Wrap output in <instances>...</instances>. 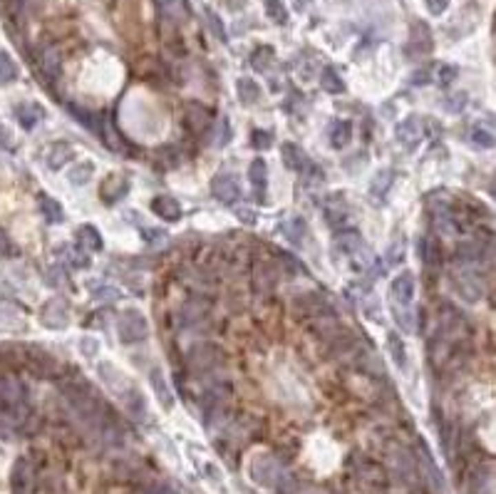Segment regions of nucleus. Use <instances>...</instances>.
<instances>
[{
	"mask_svg": "<svg viewBox=\"0 0 496 494\" xmlns=\"http://www.w3.org/2000/svg\"><path fill=\"white\" fill-rule=\"evenodd\" d=\"M248 472H251V480H254L256 484H260V487L280 489L285 482L283 467H280L278 460L273 457V455H268V452L256 455V457L251 460V464H248Z\"/></svg>",
	"mask_w": 496,
	"mask_h": 494,
	"instance_id": "1",
	"label": "nucleus"
},
{
	"mask_svg": "<svg viewBox=\"0 0 496 494\" xmlns=\"http://www.w3.org/2000/svg\"><path fill=\"white\" fill-rule=\"evenodd\" d=\"M117 335L124 346L142 343V340L149 335V321L142 315V310H136V308L124 310L117 321Z\"/></svg>",
	"mask_w": 496,
	"mask_h": 494,
	"instance_id": "2",
	"label": "nucleus"
},
{
	"mask_svg": "<svg viewBox=\"0 0 496 494\" xmlns=\"http://www.w3.org/2000/svg\"><path fill=\"white\" fill-rule=\"evenodd\" d=\"M387 462H390L392 472H395L404 484H415L417 477H420V464L412 457V452L404 450V447H390L387 452Z\"/></svg>",
	"mask_w": 496,
	"mask_h": 494,
	"instance_id": "3",
	"label": "nucleus"
},
{
	"mask_svg": "<svg viewBox=\"0 0 496 494\" xmlns=\"http://www.w3.org/2000/svg\"><path fill=\"white\" fill-rule=\"evenodd\" d=\"M70 318H72V313H70V303L60 296L45 301L43 308H40V323H43L45 328H50V330H62V328H68Z\"/></svg>",
	"mask_w": 496,
	"mask_h": 494,
	"instance_id": "4",
	"label": "nucleus"
},
{
	"mask_svg": "<svg viewBox=\"0 0 496 494\" xmlns=\"http://www.w3.org/2000/svg\"><path fill=\"white\" fill-rule=\"evenodd\" d=\"M25 397L28 390L15 377H0V408H6V413H20L25 410Z\"/></svg>",
	"mask_w": 496,
	"mask_h": 494,
	"instance_id": "5",
	"label": "nucleus"
},
{
	"mask_svg": "<svg viewBox=\"0 0 496 494\" xmlns=\"http://www.w3.org/2000/svg\"><path fill=\"white\" fill-rule=\"evenodd\" d=\"M10 487L12 494H32L35 487V467L28 457H18L10 472Z\"/></svg>",
	"mask_w": 496,
	"mask_h": 494,
	"instance_id": "6",
	"label": "nucleus"
},
{
	"mask_svg": "<svg viewBox=\"0 0 496 494\" xmlns=\"http://www.w3.org/2000/svg\"><path fill=\"white\" fill-rule=\"evenodd\" d=\"M452 284H454V288H457L459 296L469 303H477L479 298L484 296V281L474 271H454Z\"/></svg>",
	"mask_w": 496,
	"mask_h": 494,
	"instance_id": "7",
	"label": "nucleus"
},
{
	"mask_svg": "<svg viewBox=\"0 0 496 494\" xmlns=\"http://www.w3.org/2000/svg\"><path fill=\"white\" fill-rule=\"evenodd\" d=\"M211 194H214L216 201L231 206L241 197V186H238V181H236L231 174H216V177L211 179Z\"/></svg>",
	"mask_w": 496,
	"mask_h": 494,
	"instance_id": "8",
	"label": "nucleus"
},
{
	"mask_svg": "<svg viewBox=\"0 0 496 494\" xmlns=\"http://www.w3.org/2000/svg\"><path fill=\"white\" fill-rule=\"evenodd\" d=\"M130 177H124V174H110L102 186H99V199L105 201V204H117L119 199H124L130 194Z\"/></svg>",
	"mask_w": 496,
	"mask_h": 494,
	"instance_id": "9",
	"label": "nucleus"
},
{
	"mask_svg": "<svg viewBox=\"0 0 496 494\" xmlns=\"http://www.w3.org/2000/svg\"><path fill=\"white\" fill-rule=\"evenodd\" d=\"M395 137H397V142L402 144L404 149H409V152L417 149V144L422 142V119L417 117V115L404 117L402 122L397 124Z\"/></svg>",
	"mask_w": 496,
	"mask_h": 494,
	"instance_id": "10",
	"label": "nucleus"
},
{
	"mask_svg": "<svg viewBox=\"0 0 496 494\" xmlns=\"http://www.w3.org/2000/svg\"><path fill=\"white\" fill-rule=\"evenodd\" d=\"M99 377H102V383L107 385V390H112L114 395H119V397H124L130 390H134V385L127 380V375H122V370H117L112 363H99Z\"/></svg>",
	"mask_w": 496,
	"mask_h": 494,
	"instance_id": "11",
	"label": "nucleus"
},
{
	"mask_svg": "<svg viewBox=\"0 0 496 494\" xmlns=\"http://www.w3.org/2000/svg\"><path fill=\"white\" fill-rule=\"evenodd\" d=\"M407 50L409 55H427V52H432V32H429L427 23H422V20L412 23Z\"/></svg>",
	"mask_w": 496,
	"mask_h": 494,
	"instance_id": "12",
	"label": "nucleus"
},
{
	"mask_svg": "<svg viewBox=\"0 0 496 494\" xmlns=\"http://www.w3.org/2000/svg\"><path fill=\"white\" fill-rule=\"evenodd\" d=\"M390 298L395 306H409L412 303V298H415V278H412V273L404 271L392 281Z\"/></svg>",
	"mask_w": 496,
	"mask_h": 494,
	"instance_id": "13",
	"label": "nucleus"
},
{
	"mask_svg": "<svg viewBox=\"0 0 496 494\" xmlns=\"http://www.w3.org/2000/svg\"><path fill=\"white\" fill-rule=\"evenodd\" d=\"M248 179H251V186H254L256 199L258 201H266V189H268V164L260 157H256L248 167Z\"/></svg>",
	"mask_w": 496,
	"mask_h": 494,
	"instance_id": "14",
	"label": "nucleus"
},
{
	"mask_svg": "<svg viewBox=\"0 0 496 494\" xmlns=\"http://www.w3.org/2000/svg\"><path fill=\"white\" fill-rule=\"evenodd\" d=\"M152 211H154L156 217L164 219V221H179L181 219V204L176 201L174 197H169V194H161V197H154L152 199Z\"/></svg>",
	"mask_w": 496,
	"mask_h": 494,
	"instance_id": "15",
	"label": "nucleus"
},
{
	"mask_svg": "<svg viewBox=\"0 0 496 494\" xmlns=\"http://www.w3.org/2000/svg\"><path fill=\"white\" fill-rule=\"evenodd\" d=\"M149 383H152V388H154V395H156V400H159L161 408H164V410H172V408H174L172 388H169L167 377H164V373H161L159 368H154V370L149 373Z\"/></svg>",
	"mask_w": 496,
	"mask_h": 494,
	"instance_id": "16",
	"label": "nucleus"
},
{
	"mask_svg": "<svg viewBox=\"0 0 496 494\" xmlns=\"http://www.w3.org/2000/svg\"><path fill=\"white\" fill-rule=\"evenodd\" d=\"M280 159H283V164L291 169V172H298V174L303 172L305 164H308V161H305L303 149L298 147L296 142H283V144H280Z\"/></svg>",
	"mask_w": 496,
	"mask_h": 494,
	"instance_id": "17",
	"label": "nucleus"
},
{
	"mask_svg": "<svg viewBox=\"0 0 496 494\" xmlns=\"http://www.w3.org/2000/svg\"><path fill=\"white\" fill-rule=\"evenodd\" d=\"M72 159H74V149H72V144H68V142H55L48 149V167L50 169L68 167Z\"/></svg>",
	"mask_w": 496,
	"mask_h": 494,
	"instance_id": "18",
	"label": "nucleus"
},
{
	"mask_svg": "<svg viewBox=\"0 0 496 494\" xmlns=\"http://www.w3.org/2000/svg\"><path fill=\"white\" fill-rule=\"evenodd\" d=\"M77 244H80V248L82 251H90V253H94V251H102L105 248V241H102V234H99L97 229H94L92 224H85V226H80L77 229Z\"/></svg>",
	"mask_w": 496,
	"mask_h": 494,
	"instance_id": "19",
	"label": "nucleus"
},
{
	"mask_svg": "<svg viewBox=\"0 0 496 494\" xmlns=\"http://www.w3.org/2000/svg\"><path fill=\"white\" fill-rule=\"evenodd\" d=\"M420 259L427 266H440L442 264V244L437 236H424L420 241Z\"/></svg>",
	"mask_w": 496,
	"mask_h": 494,
	"instance_id": "20",
	"label": "nucleus"
},
{
	"mask_svg": "<svg viewBox=\"0 0 496 494\" xmlns=\"http://www.w3.org/2000/svg\"><path fill=\"white\" fill-rule=\"evenodd\" d=\"M87 288H90V296L97 303H117L119 298H122V290H119L117 286L102 284V281H90Z\"/></svg>",
	"mask_w": 496,
	"mask_h": 494,
	"instance_id": "21",
	"label": "nucleus"
},
{
	"mask_svg": "<svg viewBox=\"0 0 496 494\" xmlns=\"http://www.w3.org/2000/svg\"><path fill=\"white\" fill-rule=\"evenodd\" d=\"M15 117H18L23 130H32V127L43 119V110L37 105H32V102H23V105L15 107Z\"/></svg>",
	"mask_w": 496,
	"mask_h": 494,
	"instance_id": "22",
	"label": "nucleus"
},
{
	"mask_svg": "<svg viewBox=\"0 0 496 494\" xmlns=\"http://www.w3.org/2000/svg\"><path fill=\"white\" fill-rule=\"evenodd\" d=\"M353 139V124L347 119H338V122L330 127V144L333 149H345Z\"/></svg>",
	"mask_w": 496,
	"mask_h": 494,
	"instance_id": "23",
	"label": "nucleus"
},
{
	"mask_svg": "<svg viewBox=\"0 0 496 494\" xmlns=\"http://www.w3.org/2000/svg\"><path fill=\"white\" fill-rule=\"evenodd\" d=\"M37 206H40V214L48 224H60L65 219V209H62L60 201H55L52 197H40L37 199Z\"/></svg>",
	"mask_w": 496,
	"mask_h": 494,
	"instance_id": "24",
	"label": "nucleus"
},
{
	"mask_svg": "<svg viewBox=\"0 0 496 494\" xmlns=\"http://www.w3.org/2000/svg\"><path fill=\"white\" fill-rule=\"evenodd\" d=\"M387 348H390V355H392V360H395L397 368L404 370V368H407V350H404V340L400 338L397 330H390V333H387Z\"/></svg>",
	"mask_w": 496,
	"mask_h": 494,
	"instance_id": "25",
	"label": "nucleus"
},
{
	"mask_svg": "<svg viewBox=\"0 0 496 494\" xmlns=\"http://www.w3.org/2000/svg\"><path fill=\"white\" fill-rule=\"evenodd\" d=\"M471 142L479 149H494V127L489 122H477L471 127Z\"/></svg>",
	"mask_w": 496,
	"mask_h": 494,
	"instance_id": "26",
	"label": "nucleus"
},
{
	"mask_svg": "<svg viewBox=\"0 0 496 494\" xmlns=\"http://www.w3.org/2000/svg\"><path fill=\"white\" fill-rule=\"evenodd\" d=\"M236 95H238L243 105H256L260 99V87L251 77H241V80L236 82Z\"/></svg>",
	"mask_w": 496,
	"mask_h": 494,
	"instance_id": "27",
	"label": "nucleus"
},
{
	"mask_svg": "<svg viewBox=\"0 0 496 494\" xmlns=\"http://www.w3.org/2000/svg\"><path fill=\"white\" fill-rule=\"evenodd\" d=\"M122 402H124V408H127V413H130L134 420H144V417H147V402H144L142 393H136V388L130 390V393L122 397Z\"/></svg>",
	"mask_w": 496,
	"mask_h": 494,
	"instance_id": "28",
	"label": "nucleus"
},
{
	"mask_svg": "<svg viewBox=\"0 0 496 494\" xmlns=\"http://www.w3.org/2000/svg\"><path fill=\"white\" fill-rule=\"evenodd\" d=\"M392 181H395V172H392V169H380V172L372 177V184H370L372 197L382 199L384 194H387V189L392 186Z\"/></svg>",
	"mask_w": 496,
	"mask_h": 494,
	"instance_id": "29",
	"label": "nucleus"
},
{
	"mask_svg": "<svg viewBox=\"0 0 496 494\" xmlns=\"http://www.w3.org/2000/svg\"><path fill=\"white\" fill-rule=\"evenodd\" d=\"M320 87L328 95H342L345 92V82H342V77L335 72L333 68H325L320 72Z\"/></svg>",
	"mask_w": 496,
	"mask_h": 494,
	"instance_id": "30",
	"label": "nucleus"
},
{
	"mask_svg": "<svg viewBox=\"0 0 496 494\" xmlns=\"http://www.w3.org/2000/svg\"><path fill=\"white\" fill-rule=\"evenodd\" d=\"M92 174H94L92 161H80V164H74V167L68 172V179H70V184H74V186H85L87 181L92 179Z\"/></svg>",
	"mask_w": 496,
	"mask_h": 494,
	"instance_id": "31",
	"label": "nucleus"
},
{
	"mask_svg": "<svg viewBox=\"0 0 496 494\" xmlns=\"http://www.w3.org/2000/svg\"><path fill=\"white\" fill-rule=\"evenodd\" d=\"M360 246H362V241H360V236L355 234V231H340V234L335 236V248L340 253H355L360 251Z\"/></svg>",
	"mask_w": 496,
	"mask_h": 494,
	"instance_id": "32",
	"label": "nucleus"
},
{
	"mask_svg": "<svg viewBox=\"0 0 496 494\" xmlns=\"http://www.w3.org/2000/svg\"><path fill=\"white\" fill-rule=\"evenodd\" d=\"M305 221L300 217H296V219H291V221H285L283 226H280V231H283V236L288 239L291 244H300L305 239Z\"/></svg>",
	"mask_w": 496,
	"mask_h": 494,
	"instance_id": "33",
	"label": "nucleus"
},
{
	"mask_svg": "<svg viewBox=\"0 0 496 494\" xmlns=\"http://www.w3.org/2000/svg\"><path fill=\"white\" fill-rule=\"evenodd\" d=\"M15 80H18V65H15V60L8 52L0 50V87L10 85Z\"/></svg>",
	"mask_w": 496,
	"mask_h": 494,
	"instance_id": "34",
	"label": "nucleus"
},
{
	"mask_svg": "<svg viewBox=\"0 0 496 494\" xmlns=\"http://www.w3.org/2000/svg\"><path fill=\"white\" fill-rule=\"evenodd\" d=\"M189 110H192V112H186V124H189V127H192L194 132L206 130V127L211 124L209 112H206L204 107H198V105H192Z\"/></svg>",
	"mask_w": 496,
	"mask_h": 494,
	"instance_id": "35",
	"label": "nucleus"
},
{
	"mask_svg": "<svg viewBox=\"0 0 496 494\" xmlns=\"http://www.w3.org/2000/svg\"><path fill=\"white\" fill-rule=\"evenodd\" d=\"M40 65H43V72L48 75V77H57V75H60V68H62L60 52H57L55 48L45 50L43 57H40Z\"/></svg>",
	"mask_w": 496,
	"mask_h": 494,
	"instance_id": "36",
	"label": "nucleus"
},
{
	"mask_svg": "<svg viewBox=\"0 0 496 494\" xmlns=\"http://www.w3.org/2000/svg\"><path fill=\"white\" fill-rule=\"evenodd\" d=\"M57 253H60L62 259H68L72 266H77V268H90V256H87L82 248H72V246H60L57 248Z\"/></svg>",
	"mask_w": 496,
	"mask_h": 494,
	"instance_id": "37",
	"label": "nucleus"
},
{
	"mask_svg": "<svg viewBox=\"0 0 496 494\" xmlns=\"http://www.w3.org/2000/svg\"><path fill=\"white\" fill-rule=\"evenodd\" d=\"M457 256L462 261H469V264H479V261L486 256L484 253V246L479 241H474V244H464V246H459V251H457Z\"/></svg>",
	"mask_w": 496,
	"mask_h": 494,
	"instance_id": "38",
	"label": "nucleus"
},
{
	"mask_svg": "<svg viewBox=\"0 0 496 494\" xmlns=\"http://www.w3.org/2000/svg\"><path fill=\"white\" fill-rule=\"evenodd\" d=\"M345 219H347V211H345V206H342L340 201H335V204L325 206V221H328L330 226L340 229L342 224H345Z\"/></svg>",
	"mask_w": 496,
	"mask_h": 494,
	"instance_id": "39",
	"label": "nucleus"
},
{
	"mask_svg": "<svg viewBox=\"0 0 496 494\" xmlns=\"http://www.w3.org/2000/svg\"><path fill=\"white\" fill-rule=\"evenodd\" d=\"M159 10L164 18L181 20L184 18V0H159Z\"/></svg>",
	"mask_w": 496,
	"mask_h": 494,
	"instance_id": "40",
	"label": "nucleus"
},
{
	"mask_svg": "<svg viewBox=\"0 0 496 494\" xmlns=\"http://www.w3.org/2000/svg\"><path fill=\"white\" fill-rule=\"evenodd\" d=\"M273 62V48H268V45H263V48H258L251 55V65H254V70H258V72H263V70H268V65Z\"/></svg>",
	"mask_w": 496,
	"mask_h": 494,
	"instance_id": "41",
	"label": "nucleus"
},
{
	"mask_svg": "<svg viewBox=\"0 0 496 494\" xmlns=\"http://www.w3.org/2000/svg\"><path fill=\"white\" fill-rule=\"evenodd\" d=\"M263 3H266V12L273 23H278V25L288 23V12H285L283 0H263Z\"/></svg>",
	"mask_w": 496,
	"mask_h": 494,
	"instance_id": "42",
	"label": "nucleus"
},
{
	"mask_svg": "<svg viewBox=\"0 0 496 494\" xmlns=\"http://www.w3.org/2000/svg\"><path fill=\"white\" fill-rule=\"evenodd\" d=\"M466 102H469V95L459 90V92H452L449 97L444 99V107H446V112H452V115H459V112H462V110L466 107Z\"/></svg>",
	"mask_w": 496,
	"mask_h": 494,
	"instance_id": "43",
	"label": "nucleus"
},
{
	"mask_svg": "<svg viewBox=\"0 0 496 494\" xmlns=\"http://www.w3.org/2000/svg\"><path fill=\"white\" fill-rule=\"evenodd\" d=\"M0 256L3 259H15L18 256V246H15V241L6 229H0Z\"/></svg>",
	"mask_w": 496,
	"mask_h": 494,
	"instance_id": "44",
	"label": "nucleus"
},
{
	"mask_svg": "<svg viewBox=\"0 0 496 494\" xmlns=\"http://www.w3.org/2000/svg\"><path fill=\"white\" fill-rule=\"evenodd\" d=\"M251 144H254L256 149H260V152H266L273 144V135L268 130H254L251 132Z\"/></svg>",
	"mask_w": 496,
	"mask_h": 494,
	"instance_id": "45",
	"label": "nucleus"
},
{
	"mask_svg": "<svg viewBox=\"0 0 496 494\" xmlns=\"http://www.w3.org/2000/svg\"><path fill=\"white\" fill-rule=\"evenodd\" d=\"M457 75H459L457 65H440V68H437V82H440L442 87L452 85V82L457 80Z\"/></svg>",
	"mask_w": 496,
	"mask_h": 494,
	"instance_id": "46",
	"label": "nucleus"
},
{
	"mask_svg": "<svg viewBox=\"0 0 496 494\" xmlns=\"http://www.w3.org/2000/svg\"><path fill=\"white\" fill-rule=\"evenodd\" d=\"M139 236H142L147 244H159L167 239V231L156 229V226H144V229H139Z\"/></svg>",
	"mask_w": 496,
	"mask_h": 494,
	"instance_id": "47",
	"label": "nucleus"
},
{
	"mask_svg": "<svg viewBox=\"0 0 496 494\" xmlns=\"http://www.w3.org/2000/svg\"><path fill=\"white\" fill-rule=\"evenodd\" d=\"M206 18H209L211 30H214V35L221 37V40H226V30H223V23H221V20L216 18V12H214V10H206Z\"/></svg>",
	"mask_w": 496,
	"mask_h": 494,
	"instance_id": "48",
	"label": "nucleus"
},
{
	"mask_svg": "<svg viewBox=\"0 0 496 494\" xmlns=\"http://www.w3.org/2000/svg\"><path fill=\"white\" fill-rule=\"evenodd\" d=\"M449 3H452V0H424V6H427V10L432 12V15H442V12H446Z\"/></svg>",
	"mask_w": 496,
	"mask_h": 494,
	"instance_id": "49",
	"label": "nucleus"
},
{
	"mask_svg": "<svg viewBox=\"0 0 496 494\" xmlns=\"http://www.w3.org/2000/svg\"><path fill=\"white\" fill-rule=\"evenodd\" d=\"M236 219L243 221V224H256L254 209H248V206H238V209H236Z\"/></svg>",
	"mask_w": 496,
	"mask_h": 494,
	"instance_id": "50",
	"label": "nucleus"
},
{
	"mask_svg": "<svg viewBox=\"0 0 496 494\" xmlns=\"http://www.w3.org/2000/svg\"><path fill=\"white\" fill-rule=\"evenodd\" d=\"M80 348L85 350L87 358H92L94 353H97L99 346H97V340H94V338H82V340H80Z\"/></svg>",
	"mask_w": 496,
	"mask_h": 494,
	"instance_id": "51",
	"label": "nucleus"
},
{
	"mask_svg": "<svg viewBox=\"0 0 496 494\" xmlns=\"http://www.w3.org/2000/svg\"><path fill=\"white\" fill-rule=\"evenodd\" d=\"M427 82H429V70L427 68L417 70V72L412 75V85H427Z\"/></svg>",
	"mask_w": 496,
	"mask_h": 494,
	"instance_id": "52",
	"label": "nucleus"
}]
</instances>
